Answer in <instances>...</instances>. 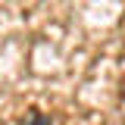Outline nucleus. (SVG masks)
I'll return each instance as SVG.
<instances>
[{"instance_id": "nucleus-2", "label": "nucleus", "mask_w": 125, "mask_h": 125, "mask_svg": "<svg viewBox=\"0 0 125 125\" xmlns=\"http://www.w3.org/2000/svg\"><path fill=\"white\" fill-rule=\"evenodd\" d=\"M122 97H125V88H122Z\"/></svg>"}, {"instance_id": "nucleus-1", "label": "nucleus", "mask_w": 125, "mask_h": 125, "mask_svg": "<svg viewBox=\"0 0 125 125\" xmlns=\"http://www.w3.org/2000/svg\"><path fill=\"white\" fill-rule=\"evenodd\" d=\"M28 125H50V119H44V116H38V113H34V116L28 119Z\"/></svg>"}]
</instances>
